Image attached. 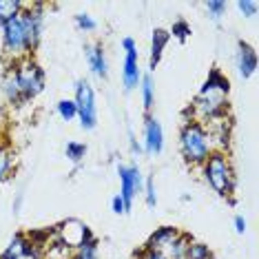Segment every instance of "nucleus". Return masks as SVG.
I'll return each instance as SVG.
<instances>
[{
    "mask_svg": "<svg viewBox=\"0 0 259 259\" xmlns=\"http://www.w3.org/2000/svg\"><path fill=\"white\" fill-rule=\"evenodd\" d=\"M237 9L246 16V18H252V16L257 14V3H252V0H239Z\"/></svg>",
    "mask_w": 259,
    "mask_h": 259,
    "instance_id": "nucleus-26",
    "label": "nucleus"
},
{
    "mask_svg": "<svg viewBox=\"0 0 259 259\" xmlns=\"http://www.w3.org/2000/svg\"><path fill=\"white\" fill-rule=\"evenodd\" d=\"M84 56L89 62V69L98 78H107L109 75V67H107V56H104L102 45H89L84 47Z\"/></svg>",
    "mask_w": 259,
    "mask_h": 259,
    "instance_id": "nucleus-11",
    "label": "nucleus"
},
{
    "mask_svg": "<svg viewBox=\"0 0 259 259\" xmlns=\"http://www.w3.org/2000/svg\"><path fill=\"white\" fill-rule=\"evenodd\" d=\"M170 33H173L175 38L180 40V42H184V40L191 36V25L184 20H178V22H173V29H170Z\"/></svg>",
    "mask_w": 259,
    "mask_h": 259,
    "instance_id": "nucleus-23",
    "label": "nucleus"
},
{
    "mask_svg": "<svg viewBox=\"0 0 259 259\" xmlns=\"http://www.w3.org/2000/svg\"><path fill=\"white\" fill-rule=\"evenodd\" d=\"M14 80L18 87V96H20V104L27 100L36 98L40 91L45 89V71L38 67L36 62H22L14 69Z\"/></svg>",
    "mask_w": 259,
    "mask_h": 259,
    "instance_id": "nucleus-4",
    "label": "nucleus"
},
{
    "mask_svg": "<svg viewBox=\"0 0 259 259\" xmlns=\"http://www.w3.org/2000/svg\"><path fill=\"white\" fill-rule=\"evenodd\" d=\"M20 18H22V25H25V31H27V42H29V51L36 49L38 42H40V36H42V5H33L29 9H22L20 11Z\"/></svg>",
    "mask_w": 259,
    "mask_h": 259,
    "instance_id": "nucleus-9",
    "label": "nucleus"
},
{
    "mask_svg": "<svg viewBox=\"0 0 259 259\" xmlns=\"http://www.w3.org/2000/svg\"><path fill=\"white\" fill-rule=\"evenodd\" d=\"M75 109H78L80 124L84 131H91L98 124V109H96V93L87 80H80L75 87Z\"/></svg>",
    "mask_w": 259,
    "mask_h": 259,
    "instance_id": "nucleus-5",
    "label": "nucleus"
},
{
    "mask_svg": "<svg viewBox=\"0 0 259 259\" xmlns=\"http://www.w3.org/2000/svg\"><path fill=\"white\" fill-rule=\"evenodd\" d=\"M73 259H82V257H78V255H75V257H73Z\"/></svg>",
    "mask_w": 259,
    "mask_h": 259,
    "instance_id": "nucleus-32",
    "label": "nucleus"
},
{
    "mask_svg": "<svg viewBox=\"0 0 259 259\" xmlns=\"http://www.w3.org/2000/svg\"><path fill=\"white\" fill-rule=\"evenodd\" d=\"M237 69L241 78H250L257 69V54L250 45L239 42V51H237Z\"/></svg>",
    "mask_w": 259,
    "mask_h": 259,
    "instance_id": "nucleus-13",
    "label": "nucleus"
},
{
    "mask_svg": "<svg viewBox=\"0 0 259 259\" xmlns=\"http://www.w3.org/2000/svg\"><path fill=\"white\" fill-rule=\"evenodd\" d=\"M228 91H231V82L220 69H213L208 78L199 89V96L195 100V111L202 117L208 120H220L226 115L228 109Z\"/></svg>",
    "mask_w": 259,
    "mask_h": 259,
    "instance_id": "nucleus-1",
    "label": "nucleus"
},
{
    "mask_svg": "<svg viewBox=\"0 0 259 259\" xmlns=\"http://www.w3.org/2000/svg\"><path fill=\"white\" fill-rule=\"evenodd\" d=\"M193 241L188 235H178L173 241H170V246L166 248V255L168 259H186V250H188V246H191Z\"/></svg>",
    "mask_w": 259,
    "mask_h": 259,
    "instance_id": "nucleus-16",
    "label": "nucleus"
},
{
    "mask_svg": "<svg viewBox=\"0 0 259 259\" xmlns=\"http://www.w3.org/2000/svg\"><path fill=\"white\" fill-rule=\"evenodd\" d=\"M117 175H120V186H122L120 197H122V202H124L126 210H131L135 195L142 193V188H144L142 173H140V168L135 166V164H120V166H117Z\"/></svg>",
    "mask_w": 259,
    "mask_h": 259,
    "instance_id": "nucleus-6",
    "label": "nucleus"
},
{
    "mask_svg": "<svg viewBox=\"0 0 259 259\" xmlns=\"http://www.w3.org/2000/svg\"><path fill=\"white\" fill-rule=\"evenodd\" d=\"M58 113H60L62 120L71 122L73 117H78V109H75V102H73V100H60V102H58Z\"/></svg>",
    "mask_w": 259,
    "mask_h": 259,
    "instance_id": "nucleus-20",
    "label": "nucleus"
},
{
    "mask_svg": "<svg viewBox=\"0 0 259 259\" xmlns=\"http://www.w3.org/2000/svg\"><path fill=\"white\" fill-rule=\"evenodd\" d=\"M64 153H67V157L71 162H80L82 157L87 155V146L82 144V142H69L67 149H64Z\"/></svg>",
    "mask_w": 259,
    "mask_h": 259,
    "instance_id": "nucleus-21",
    "label": "nucleus"
},
{
    "mask_svg": "<svg viewBox=\"0 0 259 259\" xmlns=\"http://www.w3.org/2000/svg\"><path fill=\"white\" fill-rule=\"evenodd\" d=\"M138 259H168L164 252H160V250H149V248H144L142 252L138 255Z\"/></svg>",
    "mask_w": 259,
    "mask_h": 259,
    "instance_id": "nucleus-28",
    "label": "nucleus"
},
{
    "mask_svg": "<svg viewBox=\"0 0 259 259\" xmlns=\"http://www.w3.org/2000/svg\"><path fill=\"white\" fill-rule=\"evenodd\" d=\"M142 100H144V109H151L153 102H155V87H153V80L151 75H146V78H142Z\"/></svg>",
    "mask_w": 259,
    "mask_h": 259,
    "instance_id": "nucleus-18",
    "label": "nucleus"
},
{
    "mask_svg": "<svg viewBox=\"0 0 259 259\" xmlns=\"http://www.w3.org/2000/svg\"><path fill=\"white\" fill-rule=\"evenodd\" d=\"M206 11H208V16L213 20H220L226 14V3H222V0H208L206 3Z\"/></svg>",
    "mask_w": 259,
    "mask_h": 259,
    "instance_id": "nucleus-22",
    "label": "nucleus"
},
{
    "mask_svg": "<svg viewBox=\"0 0 259 259\" xmlns=\"http://www.w3.org/2000/svg\"><path fill=\"white\" fill-rule=\"evenodd\" d=\"M131 149H133L135 153H142V146H140L138 142H135V138H133V133H131Z\"/></svg>",
    "mask_w": 259,
    "mask_h": 259,
    "instance_id": "nucleus-31",
    "label": "nucleus"
},
{
    "mask_svg": "<svg viewBox=\"0 0 259 259\" xmlns=\"http://www.w3.org/2000/svg\"><path fill=\"white\" fill-rule=\"evenodd\" d=\"M168 38H170V33L164 31V29H155L153 31V38H151V69L153 71L160 64V58L164 54V47L168 45Z\"/></svg>",
    "mask_w": 259,
    "mask_h": 259,
    "instance_id": "nucleus-15",
    "label": "nucleus"
},
{
    "mask_svg": "<svg viewBox=\"0 0 259 259\" xmlns=\"http://www.w3.org/2000/svg\"><path fill=\"white\" fill-rule=\"evenodd\" d=\"M111 206H113V213H117V215L126 213V206H124V202H122V197H120V195H115V197H113Z\"/></svg>",
    "mask_w": 259,
    "mask_h": 259,
    "instance_id": "nucleus-29",
    "label": "nucleus"
},
{
    "mask_svg": "<svg viewBox=\"0 0 259 259\" xmlns=\"http://www.w3.org/2000/svg\"><path fill=\"white\" fill-rule=\"evenodd\" d=\"M204 175H206V182L215 188L220 195H231L233 193V186H235V175H233V168H231V162H228L226 155L222 153H210L208 160L204 162Z\"/></svg>",
    "mask_w": 259,
    "mask_h": 259,
    "instance_id": "nucleus-3",
    "label": "nucleus"
},
{
    "mask_svg": "<svg viewBox=\"0 0 259 259\" xmlns=\"http://www.w3.org/2000/svg\"><path fill=\"white\" fill-rule=\"evenodd\" d=\"M3 45L9 56H20V54H27L29 51L27 31H25V25H22L20 16H16L14 20L3 25Z\"/></svg>",
    "mask_w": 259,
    "mask_h": 259,
    "instance_id": "nucleus-7",
    "label": "nucleus"
},
{
    "mask_svg": "<svg viewBox=\"0 0 259 259\" xmlns=\"http://www.w3.org/2000/svg\"><path fill=\"white\" fill-rule=\"evenodd\" d=\"M235 231H237L239 235H244V233H246V220H244L241 215L235 217Z\"/></svg>",
    "mask_w": 259,
    "mask_h": 259,
    "instance_id": "nucleus-30",
    "label": "nucleus"
},
{
    "mask_svg": "<svg viewBox=\"0 0 259 259\" xmlns=\"http://www.w3.org/2000/svg\"><path fill=\"white\" fill-rule=\"evenodd\" d=\"M144 191H146V204H149L151 208H153V206L157 204V195H155V182H153V180H146Z\"/></svg>",
    "mask_w": 259,
    "mask_h": 259,
    "instance_id": "nucleus-27",
    "label": "nucleus"
},
{
    "mask_svg": "<svg viewBox=\"0 0 259 259\" xmlns=\"http://www.w3.org/2000/svg\"><path fill=\"white\" fill-rule=\"evenodd\" d=\"M180 146H182L184 160L191 164H204L210 153H213L210 151V135L206 133V128L199 122L184 124L180 135Z\"/></svg>",
    "mask_w": 259,
    "mask_h": 259,
    "instance_id": "nucleus-2",
    "label": "nucleus"
},
{
    "mask_svg": "<svg viewBox=\"0 0 259 259\" xmlns=\"http://www.w3.org/2000/svg\"><path fill=\"white\" fill-rule=\"evenodd\" d=\"M186 259H213V252L206 244H191L186 250Z\"/></svg>",
    "mask_w": 259,
    "mask_h": 259,
    "instance_id": "nucleus-19",
    "label": "nucleus"
},
{
    "mask_svg": "<svg viewBox=\"0 0 259 259\" xmlns=\"http://www.w3.org/2000/svg\"><path fill=\"white\" fill-rule=\"evenodd\" d=\"M122 47L126 51L124 67H122V84H124L126 91H131L135 87H140V82H142V73H140V67H138V45H135L133 38H124Z\"/></svg>",
    "mask_w": 259,
    "mask_h": 259,
    "instance_id": "nucleus-8",
    "label": "nucleus"
},
{
    "mask_svg": "<svg viewBox=\"0 0 259 259\" xmlns=\"http://www.w3.org/2000/svg\"><path fill=\"white\" fill-rule=\"evenodd\" d=\"M178 231H175L173 226H162V228H157L155 233L149 237V241H146V246L144 248H149V250H160L164 252L170 246V241H173L175 237H178Z\"/></svg>",
    "mask_w": 259,
    "mask_h": 259,
    "instance_id": "nucleus-14",
    "label": "nucleus"
},
{
    "mask_svg": "<svg viewBox=\"0 0 259 259\" xmlns=\"http://www.w3.org/2000/svg\"><path fill=\"white\" fill-rule=\"evenodd\" d=\"M25 9V5L20 0H0V22H9L16 16H20V11Z\"/></svg>",
    "mask_w": 259,
    "mask_h": 259,
    "instance_id": "nucleus-17",
    "label": "nucleus"
},
{
    "mask_svg": "<svg viewBox=\"0 0 259 259\" xmlns=\"http://www.w3.org/2000/svg\"><path fill=\"white\" fill-rule=\"evenodd\" d=\"M33 252H38L36 248L31 246V241H29L25 235H14V239L9 241V246L5 248V252L0 255V259H22L27 255H33Z\"/></svg>",
    "mask_w": 259,
    "mask_h": 259,
    "instance_id": "nucleus-12",
    "label": "nucleus"
},
{
    "mask_svg": "<svg viewBox=\"0 0 259 259\" xmlns=\"http://www.w3.org/2000/svg\"><path fill=\"white\" fill-rule=\"evenodd\" d=\"M144 144H146V151L153 153V155L162 153V149H164L162 124L153 115H149V117H146V122H144Z\"/></svg>",
    "mask_w": 259,
    "mask_h": 259,
    "instance_id": "nucleus-10",
    "label": "nucleus"
},
{
    "mask_svg": "<svg viewBox=\"0 0 259 259\" xmlns=\"http://www.w3.org/2000/svg\"><path fill=\"white\" fill-rule=\"evenodd\" d=\"M75 25H78L82 31H96L98 29V22L93 20L89 14H78L75 16Z\"/></svg>",
    "mask_w": 259,
    "mask_h": 259,
    "instance_id": "nucleus-25",
    "label": "nucleus"
},
{
    "mask_svg": "<svg viewBox=\"0 0 259 259\" xmlns=\"http://www.w3.org/2000/svg\"><path fill=\"white\" fill-rule=\"evenodd\" d=\"M9 170H11V155L5 146H0V182L7 178Z\"/></svg>",
    "mask_w": 259,
    "mask_h": 259,
    "instance_id": "nucleus-24",
    "label": "nucleus"
}]
</instances>
